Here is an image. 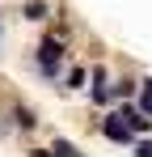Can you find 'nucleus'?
Wrapping results in <instances>:
<instances>
[{"instance_id": "obj_6", "label": "nucleus", "mask_w": 152, "mask_h": 157, "mask_svg": "<svg viewBox=\"0 0 152 157\" xmlns=\"http://www.w3.org/2000/svg\"><path fill=\"white\" fill-rule=\"evenodd\" d=\"M131 94H135V85H131V81H118V85H110V98H118V102H123V98H131Z\"/></svg>"}, {"instance_id": "obj_8", "label": "nucleus", "mask_w": 152, "mask_h": 157, "mask_svg": "<svg viewBox=\"0 0 152 157\" xmlns=\"http://www.w3.org/2000/svg\"><path fill=\"white\" fill-rule=\"evenodd\" d=\"M139 115H152V81H144V102H139Z\"/></svg>"}, {"instance_id": "obj_5", "label": "nucleus", "mask_w": 152, "mask_h": 157, "mask_svg": "<svg viewBox=\"0 0 152 157\" xmlns=\"http://www.w3.org/2000/svg\"><path fill=\"white\" fill-rule=\"evenodd\" d=\"M25 17H30V21H42V17H47V4H42V0H30V4H25Z\"/></svg>"}, {"instance_id": "obj_2", "label": "nucleus", "mask_w": 152, "mask_h": 157, "mask_svg": "<svg viewBox=\"0 0 152 157\" xmlns=\"http://www.w3.org/2000/svg\"><path fill=\"white\" fill-rule=\"evenodd\" d=\"M101 132H106V140H114V144H135V132L127 128L118 115H114V119H106V123H101Z\"/></svg>"}, {"instance_id": "obj_4", "label": "nucleus", "mask_w": 152, "mask_h": 157, "mask_svg": "<svg viewBox=\"0 0 152 157\" xmlns=\"http://www.w3.org/2000/svg\"><path fill=\"white\" fill-rule=\"evenodd\" d=\"M13 119H17V128H34V123H38V119H34V110H25V106H17V110H13Z\"/></svg>"}, {"instance_id": "obj_9", "label": "nucleus", "mask_w": 152, "mask_h": 157, "mask_svg": "<svg viewBox=\"0 0 152 157\" xmlns=\"http://www.w3.org/2000/svg\"><path fill=\"white\" fill-rule=\"evenodd\" d=\"M131 149H135V153H139V157H152V140H135Z\"/></svg>"}, {"instance_id": "obj_3", "label": "nucleus", "mask_w": 152, "mask_h": 157, "mask_svg": "<svg viewBox=\"0 0 152 157\" xmlns=\"http://www.w3.org/2000/svg\"><path fill=\"white\" fill-rule=\"evenodd\" d=\"M118 119H123L131 132H148V128H152V119H148V115H139V110H131V106H127V110H118Z\"/></svg>"}, {"instance_id": "obj_7", "label": "nucleus", "mask_w": 152, "mask_h": 157, "mask_svg": "<svg viewBox=\"0 0 152 157\" xmlns=\"http://www.w3.org/2000/svg\"><path fill=\"white\" fill-rule=\"evenodd\" d=\"M51 153H59V157H76V144H72V140H55V144H51Z\"/></svg>"}, {"instance_id": "obj_1", "label": "nucleus", "mask_w": 152, "mask_h": 157, "mask_svg": "<svg viewBox=\"0 0 152 157\" xmlns=\"http://www.w3.org/2000/svg\"><path fill=\"white\" fill-rule=\"evenodd\" d=\"M59 64H63V43H59V38H42V47H38V68H42L47 77H55Z\"/></svg>"}]
</instances>
